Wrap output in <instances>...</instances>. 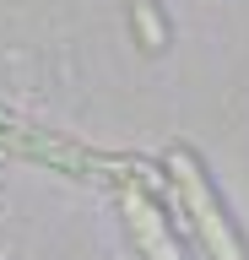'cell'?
I'll return each instance as SVG.
<instances>
[{"instance_id": "6da1fadb", "label": "cell", "mask_w": 249, "mask_h": 260, "mask_svg": "<svg viewBox=\"0 0 249 260\" xmlns=\"http://www.w3.org/2000/svg\"><path fill=\"white\" fill-rule=\"evenodd\" d=\"M163 179L173 190V206H179L190 239L200 244V255L206 260H249L244 239H238V228H233L228 206H222V195L211 190V179H206V168H200V157L190 146L173 141L163 152Z\"/></svg>"}, {"instance_id": "7a4b0ae2", "label": "cell", "mask_w": 249, "mask_h": 260, "mask_svg": "<svg viewBox=\"0 0 249 260\" xmlns=\"http://www.w3.org/2000/svg\"><path fill=\"white\" fill-rule=\"evenodd\" d=\"M119 217L135 239V255L141 260H184L179 239H173V222L163 217V206L147 195V184L135 179H119Z\"/></svg>"}, {"instance_id": "3957f363", "label": "cell", "mask_w": 249, "mask_h": 260, "mask_svg": "<svg viewBox=\"0 0 249 260\" xmlns=\"http://www.w3.org/2000/svg\"><path fill=\"white\" fill-rule=\"evenodd\" d=\"M125 11H130V32H135V44L147 49V54H157V49L168 44V22H163V11H157L152 0H125Z\"/></svg>"}]
</instances>
